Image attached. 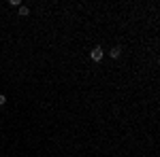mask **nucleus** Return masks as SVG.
Masks as SVG:
<instances>
[{"label": "nucleus", "instance_id": "1", "mask_svg": "<svg viewBox=\"0 0 160 157\" xmlns=\"http://www.w3.org/2000/svg\"><path fill=\"white\" fill-rule=\"evenodd\" d=\"M102 55H105V51H102L100 47H94L92 51H90V58H92L94 62H100V60H102Z\"/></svg>", "mask_w": 160, "mask_h": 157}, {"label": "nucleus", "instance_id": "2", "mask_svg": "<svg viewBox=\"0 0 160 157\" xmlns=\"http://www.w3.org/2000/svg\"><path fill=\"white\" fill-rule=\"evenodd\" d=\"M109 55L113 58V60H115V58H120V55H122V49H120V47H113V49L109 51Z\"/></svg>", "mask_w": 160, "mask_h": 157}, {"label": "nucleus", "instance_id": "3", "mask_svg": "<svg viewBox=\"0 0 160 157\" xmlns=\"http://www.w3.org/2000/svg\"><path fill=\"white\" fill-rule=\"evenodd\" d=\"M28 13H30V9H28L26 4H19V15H22V17H26Z\"/></svg>", "mask_w": 160, "mask_h": 157}, {"label": "nucleus", "instance_id": "4", "mask_svg": "<svg viewBox=\"0 0 160 157\" xmlns=\"http://www.w3.org/2000/svg\"><path fill=\"white\" fill-rule=\"evenodd\" d=\"M2 104H7V98H4L2 94H0V106H2Z\"/></svg>", "mask_w": 160, "mask_h": 157}]
</instances>
